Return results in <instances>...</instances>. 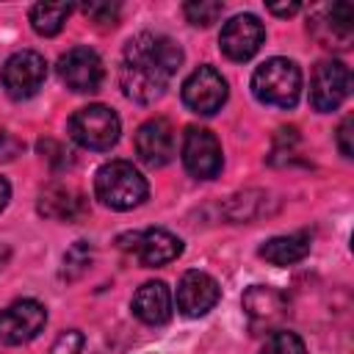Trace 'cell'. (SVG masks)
Returning a JSON list of instances; mask_svg holds the SVG:
<instances>
[{
  "label": "cell",
  "mask_w": 354,
  "mask_h": 354,
  "mask_svg": "<svg viewBox=\"0 0 354 354\" xmlns=\"http://www.w3.org/2000/svg\"><path fill=\"white\" fill-rule=\"evenodd\" d=\"M47 324V310L33 299H19L0 313V340L6 346H22L33 340Z\"/></svg>",
  "instance_id": "7"
},
{
  "label": "cell",
  "mask_w": 354,
  "mask_h": 354,
  "mask_svg": "<svg viewBox=\"0 0 354 354\" xmlns=\"http://www.w3.org/2000/svg\"><path fill=\"white\" fill-rule=\"evenodd\" d=\"M183 102L194 113L210 116L227 102V80L213 66H199L183 83Z\"/></svg>",
  "instance_id": "6"
},
{
  "label": "cell",
  "mask_w": 354,
  "mask_h": 354,
  "mask_svg": "<svg viewBox=\"0 0 354 354\" xmlns=\"http://www.w3.org/2000/svg\"><path fill=\"white\" fill-rule=\"evenodd\" d=\"M39 213L47 218H61L69 221L80 213V194L69 185H47L39 196Z\"/></svg>",
  "instance_id": "19"
},
{
  "label": "cell",
  "mask_w": 354,
  "mask_h": 354,
  "mask_svg": "<svg viewBox=\"0 0 354 354\" xmlns=\"http://www.w3.org/2000/svg\"><path fill=\"white\" fill-rule=\"evenodd\" d=\"M88 266H91V243L88 241H75L66 249V254H64V271H61V277L72 282L80 274H86Z\"/></svg>",
  "instance_id": "21"
},
{
  "label": "cell",
  "mask_w": 354,
  "mask_h": 354,
  "mask_svg": "<svg viewBox=\"0 0 354 354\" xmlns=\"http://www.w3.org/2000/svg\"><path fill=\"white\" fill-rule=\"evenodd\" d=\"M83 14L91 19V22H97V25H102V28H113L116 25V19H119V3H86L83 6Z\"/></svg>",
  "instance_id": "24"
},
{
  "label": "cell",
  "mask_w": 354,
  "mask_h": 354,
  "mask_svg": "<svg viewBox=\"0 0 354 354\" xmlns=\"http://www.w3.org/2000/svg\"><path fill=\"white\" fill-rule=\"evenodd\" d=\"M266 41V28L254 14H235L218 33V47L230 61H249Z\"/></svg>",
  "instance_id": "8"
},
{
  "label": "cell",
  "mask_w": 354,
  "mask_h": 354,
  "mask_svg": "<svg viewBox=\"0 0 354 354\" xmlns=\"http://www.w3.org/2000/svg\"><path fill=\"white\" fill-rule=\"evenodd\" d=\"M97 199L111 210H133L147 199V180L130 160H111L94 177Z\"/></svg>",
  "instance_id": "2"
},
{
  "label": "cell",
  "mask_w": 354,
  "mask_h": 354,
  "mask_svg": "<svg viewBox=\"0 0 354 354\" xmlns=\"http://www.w3.org/2000/svg\"><path fill=\"white\" fill-rule=\"evenodd\" d=\"M243 310L246 315L252 318L254 326H274L277 321L285 318V310H288V301L279 290L274 288H266V285H252L246 293H243Z\"/></svg>",
  "instance_id": "16"
},
{
  "label": "cell",
  "mask_w": 354,
  "mask_h": 354,
  "mask_svg": "<svg viewBox=\"0 0 354 354\" xmlns=\"http://www.w3.org/2000/svg\"><path fill=\"white\" fill-rule=\"evenodd\" d=\"M136 155L141 163L160 169L174 155V130L166 119L155 116L136 130Z\"/></svg>",
  "instance_id": "13"
},
{
  "label": "cell",
  "mask_w": 354,
  "mask_h": 354,
  "mask_svg": "<svg viewBox=\"0 0 354 354\" xmlns=\"http://www.w3.org/2000/svg\"><path fill=\"white\" fill-rule=\"evenodd\" d=\"M307 252H310V235H304V232L277 235L260 246V257L274 266H293V263L304 260Z\"/></svg>",
  "instance_id": "18"
},
{
  "label": "cell",
  "mask_w": 354,
  "mask_h": 354,
  "mask_svg": "<svg viewBox=\"0 0 354 354\" xmlns=\"http://www.w3.org/2000/svg\"><path fill=\"white\" fill-rule=\"evenodd\" d=\"M58 75L66 83V88L77 94H91L102 83V61L88 47H72L58 58Z\"/></svg>",
  "instance_id": "11"
},
{
  "label": "cell",
  "mask_w": 354,
  "mask_h": 354,
  "mask_svg": "<svg viewBox=\"0 0 354 354\" xmlns=\"http://www.w3.org/2000/svg\"><path fill=\"white\" fill-rule=\"evenodd\" d=\"M221 288L205 271H185L177 285V310L188 318H199L218 304Z\"/></svg>",
  "instance_id": "12"
},
{
  "label": "cell",
  "mask_w": 354,
  "mask_h": 354,
  "mask_svg": "<svg viewBox=\"0 0 354 354\" xmlns=\"http://www.w3.org/2000/svg\"><path fill=\"white\" fill-rule=\"evenodd\" d=\"M19 152H22V141H19L14 133L0 130V160H3V163H6V160H14Z\"/></svg>",
  "instance_id": "28"
},
{
  "label": "cell",
  "mask_w": 354,
  "mask_h": 354,
  "mask_svg": "<svg viewBox=\"0 0 354 354\" xmlns=\"http://www.w3.org/2000/svg\"><path fill=\"white\" fill-rule=\"evenodd\" d=\"M183 64V50L174 39L160 33H138L124 44L119 83L133 102H155L166 94L171 77Z\"/></svg>",
  "instance_id": "1"
},
{
  "label": "cell",
  "mask_w": 354,
  "mask_h": 354,
  "mask_svg": "<svg viewBox=\"0 0 354 354\" xmlns=\"http://www.w3.org/2000/svg\"><path fill=\"white\" fill-rule=\"evenodd\" d=\"M133 315L149 326H160L171 318V293L166 282L152 279L144 282L133 296Z\"/></svg>",
  "instance_id": "14"
},
{
  "label": "cell",
  "mask_w": 354,
  "mask_h": 354,
  "mask_svg": "<svg viewBox=\"0 0 354 354\" xmlns=\"http://www.w3.org/2000/svg\"><path fill=\"white\" fill-rule=\"evenodd\" d=\"M313 36L324 44V47H348L351 41V6L348 3H335L329 8L321 11V17L315 22H310Z\"/></svg>",
  "instance_id": "15"
},
{
  "label": "cell",
  "mask_w": 354,
  "mask_h": 354,
  "mask_svg": "<svg viewBox=\"0 0 354 354\" xmlns=\"http://www.w3.org/2000/svg\"><path fill=\"white\" fill-rule=\"evenodd\" d=\"M47 77V61L36 50H19L14 53L3 66V88L11 100H28L33 97Z\"/></svg>",
  "instance_id": "5"
},
{
  "label": "cell",
  "mask_w": 354,
  "mask_h": 354,
  "mask_svg": "<svg viewBox=\"0 0 354 354\" xmlns=\"http://www.w3.org/2000/svg\"><path fill=\"white\" fill-rule=\"evenodd\" d=\"M183 11H185V19H188L191 25L207 28V25H213V22L221 17L224 3H218V0H188V3L183 6Z\"/></svg>",
  "instance_id": "22"
},
{
  "label": "cell",
  "mask_w": 354,
  "mask_h": 354,
  "mask_svg": "<svg viewBox=\"0 0 354 354\" xmlns=\"http://www.w3.org/2000/svg\"><path fill=\"white\" fill-rule=\"evenodd\" d=\"M8 196H11V185H8L6 177H0V210L8 205Z\"/></svg>",
  "instance_id": "30"
},
{
  "label": "cell",
  "mask_w": 354,
  "mask_h": 354,
  "mask_svg": "<svg viewBox=\"0 0 354 354\" xmlns=\"http://www.w3.org/2000/svg\"><path fill=\"white\" fill-rule=\"evenodd\" d=\"M83 335L77 329H69V332H61L50 348V354H80L83 351Z\"/></svg>",
  "instance_id": "25"
},
{
  "label": "cell",
  "mask_w": 354,
  "mask_h": 354,
  "mask_svg": "<svg viewBox=\"0 0 354 354\" xmlns=\"http://www.w3.org/2000/svg\"><path fill=\"white\" fill-rule=\"evenodd\" d=\"M351 88V72L340 61H321L310 80V105L321 113L335 111Z\"/></svg>",
  "instance_id": "9"
},
{
  "label": "cell",
  "mask_w": 354,
  "mask_h": 354,
  "mask_svg": "<svg viewBox=\"0 0 354 354\" xmlns=\"http://www.w3.org/2000/svg\"><path fill=\"white\" fill-rule=\"evenodd\" d=\"M119 133H122V122H119L116 111L108 105H86V108L75 111L69 119L72 141H77L86 149L105 152L119 141Z\"/></svg>",
  "instance_id": "4"
},
{
  "label": "cell",
  "mask_w": 354,
  "mask_h": 354,
  "mask_svg": "<svg viewBox=\"0 0 354 354\" xmlns=\"http://www.w3.org/2000/svg\"><path fill=\"white\" fill-rule=\"evenodd\" d=\"M136 254L141 260V266L147 268H155V266H166L171 260H177L183 254V241L177 235H171L169 230H147L141 232L138 238V246H136Z\"/></svg>",
  "instance_id": "17"
},
{
  "label": "cell",
  "mask_w": 354,
  "mask_h": 354,
  "mask_svg": "<svg viewBox=\"0 0 354 354\" xmlns=\"http://www.w3.org/2000/svg\"><path fill=\"white\" fill-rule=\"evenodd\" d=\"M69 11H72V6H66V3H36L30 8V25L39 36H55L64 28Z\"/></svg>",
  "instance_id": "20"
},
{
  "label": "cell",
  "mask_w": 354,
  "mask_h": 354,
  "mask_svg": "<svg viewBox=\"0 0 354 354\" xmlns=\"http://www.w3.org/2000/svg\"><path fill=\"white\" fill-rule=\"evenodd\" d=\"M39 152H41V158H47V160L53 163V169H64V166H69V163H72L69 152H66L58 141H53V138L39 141Z\"/></svg>",
  "instance_id": "26"
},
{
  "label": "cell",
  "mask_w": 354,
  "mask_h": 354,
  "mask_svg": "<svg viewBox=\"0 0 354 354\" xmlns=\"http://www.w3.org/2000/svg\"><path fill=\"white\" fill-rule=\"evenodd\" d=\"M252 91L263 105L293 108L301 94V69L290 58H268L254 69Z\"/></svg>",
  "instance_id": "3"
},
{
  "label": "cell",
  "mask_w": 354,
  "mask_h": 354,
  "mask_svg": "<svg viewBox=\"0 0 354 354\" xmlns=\"http://www.w3.org/2000/svg\"><path fill=\"white\" fill-rule=\"evenodd\" d=\"M351 136H354V119L346 116L337 127V147H340V155L343 158H351L354 155V147H351Z\"/></svg>",
  "instance_id": "27"
},
{
  "label": "cell",
  "mask_w": 354,
  "mask_h": 354,
  "mask_svg": "<svg viewBox=\"0 0 354 354\" xmlns=\"http://www.w3.org/2000/svg\"><path fill=\"white\" fill-rule=\"evenodd\" d=\"M260 354H307V348H304V340L296 332L279 329V332H274L266 340V346H263Z\"/></svg>",
  "instance_id": "23"
},
{
  "label": "cell",
  "mask_w": 354,
  "mask_h": 354,
  "mask_svg": "<svg viewBox=\"0 0 354 354\" xmlns=\"http://www.w3.org/2000/svg\"><path fill=\"white\" fill-rule=\"evenodd\" d=\"M299 8H301L299 3H268V11L277 14V17H290V14H296Z\"/></svg>",
  "instance_id": "29"
},
{
  "label": "cell",
  "mask_w": 354,
  "mask_h": 354,
  "mask_svg": "<svg viewBox=\"0 0 354 354\" xmlns=\"http://www.w3.org/2000/svg\"><path fill=\"white\" fill-rule=\"evenodd\" d=\"M183 166L199 180H213L221 171V144L205 127H188L183 136Z\"/></svg>",
  "instance_id": "10"
}]
</instances>
